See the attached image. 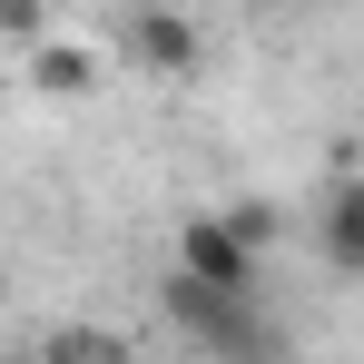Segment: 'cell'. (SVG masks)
<instances>
[{
    "mask_svg": "<svg viewBox=\"0 0 364 364\" xmlns=\"http://www.w3.org/2000/svg\"><path fill=\"white\" fill-rule=\"evenodd\" d=\"M158 315H168L178 335H197V345H207L217 364H266V355H276V345H266V325H256L266 305L217 296V286H197L187 266H168V276H158Z\"/></svg>",
    "mask_w": 364,
    "mask_h": 364,
    "instance_id": "obj_1",
    "label": "cell"
},
{
    "mask_svg": "<svg viewBox=\"0 0 364 364\" xmlns=\"http://www.w3.org/2000/svg\"><path fill=\"white\" fill-rule=\"evenodd\" d=\"M256 256H266V246H246L227 207H197V217H178V266L197 276V286H217V296H246V305H256V296H266Z\"/></svg>",
    "mask_w": 364,
    "mask_h": 364,
    "instance_id": "obj_2",
    "label": "cell"
},
{
    "mask_svg": "<svg viewBox=\"0 0 364 364\" xmlns=\"http://www.w3.org/2000/svg\"><path fill=\"white\" fill-rule=\"evenodd\" d=\"M128 60L158 69V79H187V69L207 60V40H197V20H187L178 0H138L128 10Z\"/></svg>",
    "mask_w": 364,
    "mask_h": 364,
    "instance_id": "obj_3",
    "label": "cell"
},
{
    "mask_svg": "<svg viewBox=\"0 0 364 364\" xmlns=\"http://www.w3.org/2000/svg\"><path fill=\"white\" fill-rule=\"evenodd\" d=\"M20 79H30L40 99H89V89H99V50H79V40H40V50L20 60Z\"/></svg>",
    "mask_w": 364,
    "mask_h": 364,
    "instance_id": "obj_4",
    "label": "cell"
},
{
    "mask_svg": "<svg viewBox=\"0 0 364 364\" xmlns=\"http://www.w3.org/2000/svg\"><path fill=\"white\" fill-rule=\"evenodd\" d=\"M315 246H325L345 276H364V178H335V197L315 207Z\"/></svg>",
    "mask_w": 364,
    "mask_h": 364,
    "instance_id": "obj_5",
    "label": "cell"
},
{
    "mask_svg": "<svg viewBox=\"0 0 364 364\" xmlns=\"http://www.w3.org/2000/svg\"><path fill=\"white\" fill-rule=\"evenodd\" d=\"M40 364H128V345L99 335V325H50L40 335Z\"/></svg>",
    "mask_w": 364,
    "mask_h": 364,
    "instance_id": "obj_6",
    "label": "cell"
},
{
    "mask_svg": "<svg viewBox=\"0 0 364 364\" xmlns=\"http://www.w3.org/2000/svg\"><path fill=\"white\" fill-rule=\"evenodd\" d=\"M0 30H10V50L30 60V50H40V0H0Z\"/></svg>",
    "mask_w": 364,
    "mask_h": 364,
    "instance_id": "obj_7",
    "label": "cell"
},
{
    "mask_svg": "<svg viewBox=\"0 0 364 364\" xmlns=\"http://www.w3.org/2000/svg\"><path fill=\"white\" fill-rule=\"evenodd\" d=\"M227 217H237L246 246H276V207H256V197H246V207H227Z\"/></svg>",
    "mask_w": 364,
    "mask_h": 364,
    "instance_id": "obj_8",
    "label": "cell"
}]
</instances>
